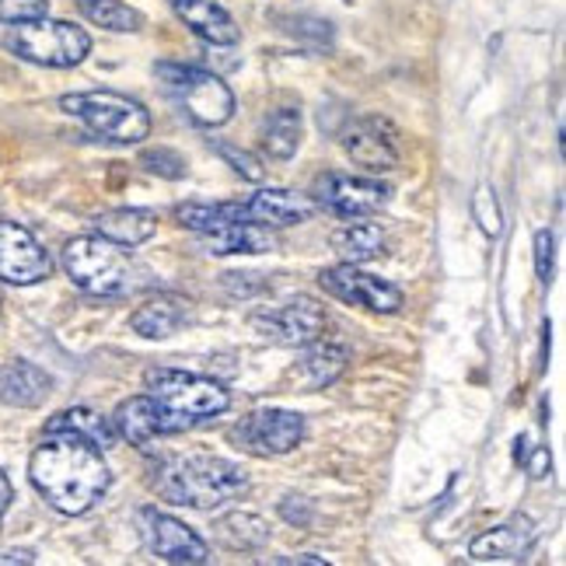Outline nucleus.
Segmentation results:
<instances>
[{"mask_svg":"<svg viewBox=\"0 0 566 566\" xmlns=\"http://www.w3.org/2000/svg\"><path fill=\"white\" fill-rule=\"evenodd\" d=\"M147 171H155V176H165V179H182L186 176V161L179 155H171V150H147L140 158Z\"/></svg>","mask_w":566,"mask_h":566,"instance_id":"32","label":"nucleus"},{"mask_svg":"<svg viewBox=\"0 0 566 566\" xmlns=\"http://www.w3.org/2000/svg\"><path fill=\"white\" fill-rule=\"evenodd\" d=\"M50 391H53V378L29 360H14L8 367H0V402L18 409H35L50 399Z\"/></svg>","mask_w":566,"mask_h":566,"instance_id":"19","label":"nucleus"},{"mask_svg":"<svg viewBox=\"0 0 566 566\" xmlns=\"http://www.w3.org/2000/svg\"><path fill=\"white\" fill-rule=\"evenodd\" d=\"M113 427H116V438H123V441H129V444H137V448H147L150 441L165 438L161 412H158L155 399H150L147 391H144V396L126 399V402L116 409Z\"/></svg>","mask_w":566,"mask_h":566,"instance_id":"20","label":"nucleus"},{"mask_svg":"<svg viewBox=\"0 0 566 566\" xmlns=\"http://www.w3.org/2000/svg\"><path fill=\"white\" fill-rule=\"evenodd\" d=\"M50 273L53 259L39 245V238L18 221H0V280L14 287H32Z\"/></svg>","mask_w":566,"mask_h":566,"instance_id":"13","label":"nucleus"},{"mask_svg":"<svg viewBox=\"0 0 566 566\" xmlns=\"http://www.w3.org/2000/svg\"><path fill=\"white\" fill-rule=\"evenodd\" d=\"M242 210L249 221L263 224V228H294V224L312 221L315 200L287 192V189H259L249 203H242Z\"/></svg>","mask_w":566,"mask_h":566,"instance_id":"16","label":"nucleus"},{"mask_svg":"<svg viewBox=\"0 0 566 566\" xmlns=\"http://www.w3.org/2000/svg\"><path fill=\"white\" fill-rule=\"evenodd\" d=\"M535 525L528 517H514L507 525H500L486 535H479L472 546H469V556L479 559V563H517L525 559L535 546Z\"/></svg>","mask_w":566,"mask_h":566,"instance_id":"17","label":"nucleus"},{"mask_svg":"<svg viewBox=\"0 0 566 566\" xmlns=\"http://www.w3.org/2000/svg\"><path fill=\"white\" fill-rule=\"evenodd\" d=\"M144 385H147V396L155 399L161 412L165 438L168 433L203 427L231 406V396L221 381L189 375V371H171V367H150L144 375Z\"/></svg>","mask_w":566,"mask_h":566,"instance_id":"4","label":"nucleus"},{"mask_svg":"<svg viewBox=\"0 0 566 566\" xmlns=\"http://www.w3.org/2000/svg\"><path fill=\"white\" fill-rule=\"evenodd\" d=\"M318 287L329 297H336L343 304H357V308H367V312L391 315V312L402 308V291L396 287V283L364 273V270H357L350 263L322 270L318 273Z\"/></svg>","mask_w":566,"mask_h":566,"instance_id":"11","label":"nucleus"},{"mask_svg":"<svg viewBox=\"0 0 566 566\" xmlns=\"http://www.w3.org/2000/svg\"><path fill=\"white\" fill-rule=\"evenodd\" d=\"M50 0H0V21L4 25H25V21L46 18Z\"/></svg>","mask_w":566,"mask_h":566,"instance_id":"30","label":"nucleus"},{"mask_svg":"<svg viewBox=\"0 0 566 566\" xmlns=\"http://www.w3.org/2000/svg\"><path fill=\"white\" fill-rule=\"evenodd\" d=\"M144 535H147L150 553L165 563H207L210 559L207 542L189 525H182V521L168 514L144 511Z\"/></svg>","mask_w":566,"mask_h":566,"instance_id":"15","label":"nucleus"},{"mask_svg":"<svg viewBox=\"0 0 566 566\" xmlns=\"http://www.w3.org/2000/svg\"><path fill=\"white\" fill-rule=\"evenodd\" d=\"M472 217L479 221V228H483V234H490V238L504 231V217H500V203H496L490 182H483L472 192Z\"/></svg>","mask_w":566,"mask_h":566,"instance_id":"29","label":"nucleus"},{"mask_svg":"<svg viewBox=\"0 0 566 566\" xmlns=\"http://www.w3.org/2000/svg\"><path fill=\"white\" fill-rule=\"evenodd\" d=\"M301 134H304V126H301L297 108H276L263 123V150L270 158L287 161L301 144Z\"/></svg>","mask_w":566,"mask_h":566,"instance_id":"25","label":"nucleus"},{"mask_svg":"<svg viewBox=\"0 0 566 566\" xmlns=\"http://www.w3.org/2000/svg\"><path fill=\"white\" fill-rule=\"evenodd\" d=\"M315 203L336 217H346V221H364V217H375L391 203V189L375 179H354L329 171V176L315 182Z\"/></svg>","mask_w":566,"mask_h":566,"instance_id":"10","label":"nucleus"},{"mask_svg":"<svg viewBox=\"0 0 566 566\" xmlns=\"http://www.w3.org/2000/svg\"><path fill=\"white\" fill-rule=\"evenodd\" d=\"M46 433H77V438L92 441L102 451H108L116 444V427L105 417H98L95 409H81V406L56 412V417L46 423Z\"/></svg>","mask_w":566,"mask_h":566,"instance_id":"24","label":"nucleus"},{"mask_svg":"<svg viewBox=\"0 0 566 566\" xmlns=\"http://www.w3.org/2000/svg\"><path fill=\"white\" fill-rule=\"evenodd\" d=\"M168 4L179 14L182 25H189V32L210 42V46H234L242 39L234 18L217 0H168Z\"/></svg>","mask_w":566,"mask_h":566,"instance_id":"18","label":"nucleus"},{"mask_svg":"<svg viewBox=\"0 0 566 566\" xmlns=\"http://www.w3.org/2000/svg\"><path fill=\"white\" fill-rule=\"evenodd\" d=\"M333 252L350 266L375 263V259L385 255V231L378 224H367V221L346 224L333 234Z\"/></svg>","mask_w":566,"mask_h":566,"instance_id":"23","label":"nucleus"},{"mask_svg":"<svg viewBox=\"0 0 566 566\" xmlns=\"http://www.w3.org/2000/svg\"><path fill=\"white\" fill-rule=\"evenodd\" d=\"M179 224L196 231L217 255H234V252H273L276 238L273 228H263L245 217L242 203H186L176 210Z\"/></svg>","mask_w":566,"mask_h":566,"instance_id":"5","label":"nucleus"},{"mask_svg":"<svg viewBox=\"0 0 566 566\" xmlns=\"http://www.w3.org/2000/svg\"><path fill=\"white\" fill-rule=\"evenodd\" d=\"M231 441L255 459H276L304 441V417L291 409H255L231 430Z\"/></svg>","mask_w":566,"mask_h":566,"instance_id":"9","label":"nucleus"},{"mask_svg":"<svg viewBox=\"0 0 566 566\" xmlns=\"http://www.w3.org/2000/svg\"><path fill=\"white\" fill-rule=\"evenodd\" d=\"M158 77L196 126L213 129L234 116V92L217 74L186 63H158Z\"/></svg>","mask_w":566,"mask_h":566,"instance_id":"8","label":"nucleus"},{"mask_svg":"<svg viewBox=\"0 0 566 566\" xmlns=\"http://www.w3.org/2000/svg\"><path fill=\"white\" fill-rule=\"evenodd\" d=\"M346 360H350V354H346V346L339 343H329V339H315L308 343V354H304L301 367H304V375H308L315 385H333L343 371H346Z\"/></svg>","mask_w":566,"mask_h":566,"instance_id":"26","label":"nucleus"},{"mask_svg":"<svg viewBox=\"0 0 566 566\" xmlns=\"http://www.w3.org/2000/svg\"><path fill=\"white\" fill-rule=\"evenodd\" d=\"M252 329L276 346H308L325 329V312L312 297H294L287 304L252 315Z\"/></svg>","mask_w":566,"mask_h":566,"instance_id":"12","label":"nucleus"},{"mask_svg":"<svg viewBox=\"0 0 566 566\" xmlns=\"http://www.w3.org/2000/svg\"><path fill=\"white\" fill-rule=\"evenodd\" d=\"M4 46L21 60L39 63V67L67 71L88 60L92 35L81 25H71V21L35 18V21H25V25H14L4 35Z\"/></svg>","mask_w":566,"mask_h":566,"instance_id":"7","label":"nucleus"},{"mask_svg":"<svg viewBox=\"0 0 566 566\" xmlns=\"http://www.w3.org/2000/svg\"><path fill=\"white\" fill-rule=\"evenodd\" d=\"M546 472H549V451L546 448H535V459L528 462V475L532 479H542Z\"/></svg>","mask_w":566,"mask_h":566,"instance_id":"34","label":"nucleus"},{"mask_svg":"<svg viewBox=\"0 0 566 566\" xmlns=\"http://www.w3.org/2000/svg\"><path fill=\"white\" fill-rule=\"evenodd\" d=\"M60 108L67 116L81 119L95 137L113 144H140L150 137V113L129 95L119 92H77L63 95Z\"/></svg>","mask_w":566,"mask_h":566,"instance_id":"6","label":"nucleus"},{"mask_svg":"<svg viewBox=\"0 0 566 566\" xmlns=\"http://www.w3.org/2000/svg\"><path fill=\"white\" fill-rule=\"evenodd\" d=\"M11 500H14L11 479L4 475V469H0V521H4V514H8V507H11Z\"/></svg>","mask_w":566,"mask_h":566,"instance_id":"35","label":"nucleus"},{"mask_svg":"<svg viewBox=\"0 0 566 566\" xmlns=\"http://www.w3.org/2000/svg\"><path fill=\"white\" fill-rule=\"evenodd\" d=\"M217 147V155H221L234 171H238V176H242V179H249V182H259V179H263L266 176V171H263V165H259L252 155H249V150H238V147H231V144H221V140H217L213 144Z\"/></svg>","mask_w":566,"mask_h":566,"instance_id":"31","label":"nucleus"},{"mask_svg":"<svg viewBox=\"0 0 566 566\" xmlns=\"http://www.w3.org/2000/svg\"><path fill=\"white\" fill-rule=\"evenodd\" d=\"M189 318V301L182 297H171V294H158L150 297L147 304L134 312L129 325H134V333L147 336V339H168L171 333H179V325Z\"/></svg>","mask_w":566,"mask_h":566,"instance_id":"22","label":"nucleus"},{"mask_svg":"<svg viewBox=\"0 0 566 566\" xmlns=\"http://www.w3.org/2000/svg\"><path fill=\"white\" fill-rule=\"evenodd\" d=\"M0 563H35V556L32 553H4Z\"/></svg>","mask_w":566,"mask_h":566,"instance_id":"36","label":"nucleus"},{"mask_svg":"<svg viewBox=\"0 0 566 566\" xmlns=\"http://www.w3.org/2000/svg\"><path fill=\"white\" fill-rule=\"evenodd\" d=\"M343 150L364 171H391L402 161V144H399L396 126L381 116H364L354 126H346Z\"/></svg>","mask_w":566,"mask_h":566,"instance_id":"14","label":"nucleus"},{"mask_svg":"<svg viewBox=\"0 0 566 566\" xmlns=\"http://www.w3.org/2000/svg\"><path fill=\"white\" fill-rule=\"evenodd\" d=\"M29 479L39 496L67 517L88 514L113 486L105 451L77 433H46L29 462Z\"/></svg>","mask_w":566,"mask_h":566,"instance_id":"1","label":"nucleus"},{"mask_svg":"<svg viewBox=\"0 0 566 566\" xmlns=\"http://www.w3.org/2000/svg\"><path fill=\"white\" fill-rule=\"evenodd\" d=\"M63 270L77 291L92 297H129L144 291L150 276L123 245L102 234H81L63 249Z\"/></svg>","mask_w":566,"mask_h":566,"instance_id":"3","label":"nucleus"},{"mask_svg":"<svg viewBox=\"0 0 566 566\" xmlns=\"http://www.w3.org/2000/svg\"><path fill=\"white\" fill-rule=\"evenodd\" d=\"M95 231L108 242H116L123 249L144 245L147 238L158 234V213L155 210H140V207H123V210H108L95 221Z\"/></svg>","mask_w":566,"mask_h":566,"instance_id":"21","label":"nucleus"},{"mask_svg":"<svg viewBox=\"0 0 566 566\" xmlns=\"http://www.w3.org/2000/svg\"><path fill=\"white\" fill-rule=\"evenodd\" d=\"M535 270H538L542 283L553 280V231L535 234Z\"/></svg>","mask_w":566,"mask_h":566,"instance_id":"33","label":"nucleus"},{"mask_svg":"<svg viewBox=\"0 0 566 566\" xmlns=\"http://www.w3.org/2000/svg\"><path fill=\"white\" fill-rule=\"evenodd\" d=\"M150 486L168 504L213 511L245 496L249 475L242 465L217 459V454H171V459H161L155 465Z\"/></svg>","mask_w":566,"mask_h":566,"instance_id":"2","label":"nucleus"},{"mask_svg":"<svg viewBox=\"0 0 566 566\" xmlns=\"http://www.w3.org/2000/svg\"><path fill=\"white\" fill-rule=\"evenodd\" d=\"M77 11L108 32H137L144 25V14L123 0H77Z\"/></svg>","mask_w":566,"mask_h":566,"instance_id":"27","label":"nucleus"},{"mask_svg":"<svg viewBox=\"0 0 566 566\" xmlns=\"http://www.w3.org/2000/svg\"><path fill=\"white\" fill-rule=\"evenodd\" d=\"M255 521H263V517H255V514H231V517L221 521V525H217V535H221V542H224L228 549H259L263 542H270V525L249 532Z\"/></svg>","mask_w":566,"mask_h":566,"instance_id":"28","label":"nucleus"}]
</instances>
